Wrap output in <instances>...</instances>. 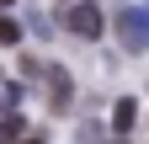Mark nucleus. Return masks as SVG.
<instances>
[{
    "label": "nucleus",
    "instance_id": "5",
    "mask_svg": "<svg viewBox=\"0 0 149 144\" xmlns=\"http://www.w3.org/2000/svg\"><path fill=\"white\" fill-rule=\"evenodd\" d=\"M0 43H6V48L22 43V22H16V16H0Z\"/></svg>",
    "mask_w": 149,
    "mask_h": 144
},
{
    "label": "nucleus",
    "instance_id": "7",
    "mask_svg": "<svg viewBox=\"0 0 149 144\" xmlns=\"http://www.w3.org/2000/svg\"><path fill=\"white\" fill-rule=\"evenodd\" d=\"M22 144H43V139H22Z\"/></svg>",
    "mask_w": 149,
    "mask_h": 144
},
{
    "label": "nucleus",
    "instance_id": "4",
    "mask_svg": "<svg viewBox=\"0 0 149 144\" xmlns=\"http://www.w3.org/2000/svg\"><path fill=\"white\" fill-rule=\"evenodd\" d=\"M133 117H139V101H128V96H123L117 107H112V123H117V128H123V134H128V128H133Z\"/></svg>",
    "mask_w": 149,
    "mask_h": 144
},
{
    "label": "nucleus",
    "instance_id": "6",
    "mask_svg": "<svg viewBox=\"0 0 149 144\" xmlns=\"http://www.w3.org/2000/svg\"><path fill=\"white\" fill-rule=\"evenodd\" d=\"M0 134H6L11 144H22V117H16V112H6V123H0Z\"/></svg>",
    "mask_w": 149,
    "mask_h": 144
},
{
    "label": "nucleus",
    "instance_id": "3",
    "mask_svg": "<svg viewBox=\"0 0 149 144\" xmlns=\"http://www.w3.org/2000/svg\"><path fill=\"white\" fill-rule=\"evenodd\" d=\"M43 80H48V101H53V112H69V96H74V80H69V69L48 64V69H43Z\"/></svg>",
    "mask_w": 149,
    "mask_h": 144
},
{
    "label": "nucleus",
    "instance_id": "1",
    "mask_svg": "<svg viewBox=\"0 0 149 144\" xmlns=\"http://www.w3.org/2000/svg\"><path fill=\"white\" fill-rule=\"evenodd\" d=\"M117 38H123L128 53H144V48H149V6H123V16H117Z\"/></svg>",
    "mask_w": 149,
    "mask_h": 144
},
{
    "label": "nucleus",
    "instance_id": "2",
    "mask_svg": "<svg viewBox=\"0 0 149 144\" xmlns=\"http://www.w3.org/2000/svg\"><path fill=\"white\" fill-rule=\"evenodd\" d=\"M64 27L74 32V38H101V11L96 6H91V0H85V6H69V16H64Z\"/></svg>",
    "mask_w": 149,
    "mask_h": 144
}]
</instances>
